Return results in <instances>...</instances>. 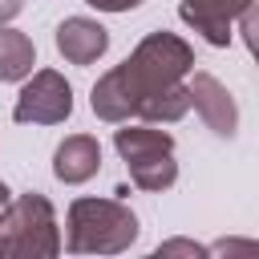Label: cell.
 Listing matches in <instances>:
<instances>
[{"label": "cell", "mask_w": 259, "mask_h": 259, "mask_svg": "<svg viewBox=\"0 0 259 259\" xmlns=\"http://www.w3.org/2000/svg\"><path fill=\"white\" fill-rule=\"evenodd\" d=\"M8 202H12V190H8V186H4V182H0V214H4V210H8Z\"/></svg>", "instance_id": "e0dca14e"}, {"label": "cell", "mask_w": 259, "mask_h": 259, "mask_svg": "<svg viewBox=\"0 0 259 259\" xmlns=\"http://www.w3.org/2000/svg\"><path fill=\"white\" fill-rule=\"evenodd\" d=\"M69 113H73V85L57 69H36L12 105V121L20 125H61Z\"/></svg>", "instance_id": "277c9868"}, {"label": "cell", "mask_w": 259, "mask_h": 259, "mask_svg": "<svg viewBox=\"0 0 259 259\" xmlns=\"http://www.w3.org/2000/svg\"><path fill=\"white\" fill-rule=\"evenodd\" d=\"M186 93H190V105L198 109V117L219 134V138H235L239 130V109H235V97L227 93V85L210 73H194L186 81Z\"/></svg>", "instance_id": "8992f818"}, {"label": "cell", "mask_w": 259, "mask_h": 259, "mask_svg": "<svg viewBox=\"0 0 259 259\" xmlns=\"http://www.w3.org/2000/svg\"><path fill=\"white\" fill-rule=\"evenodd\" d=\"M16 12H20V0H0V24H8Z\"/></svg>", "instance_id": "2e32d148"}, {"label": "cell", "mask_w": 259, "mask_h": 259, "mask_svg": "<svg viewBox=\"0 0 259 259\" xmlns=\"http://www.w3.org/2000/svg\"><path fill=\"white\" fill-rule=\"evenodd\" d=\"M138 239V214L117 198H73L69 239L73 255H117Z\"/></svg>", "instance_id": "7a4b0ae2"}, {"label": "cell", "mask_w": 259, "mask_h": 259, "mask_svg": "<svg viewBox=\"0 0 259 259\" xmlns=\"http://www.w3.org/2000/svg\"><path fill=\"white\" fill-rule=\"evenodd\" d=\"M125 166H130V178H134L138 190H166V186H174V178H178L174 150H170V154H150V158L125 162Z\"/></svg>", "instance_id": "7c38bea8"}, {"label": "cell", "mask_w": 259, "mask_h": 259, "mask_svg": "<svg viewBox=\"0 0 259 259\" xmlns=\"http://www.w3.org/2000/svg\"><path fill=\"white\" fill-rule=\"evenodd\" d=\"M61 255L53 202L36 190L8 202L0 214V259H53Z\"/></svg>", "instance_id": "3957f363"}, {"label": "cell", "mask_w": 259, "mask_h": 259, "mask_svg": "<svg viewBox=\"0 0 259 259\" xmlns=\"http://www.w3.org/2000/svg\"><path fill=\"white\" fill-rule=\"evenodd\" d=\"M255 8V0H182L178 4V16L206 40V45H231V24Z\"/></svg>", "instance_id": "5b68a950"}, {"label": "cell", "mask_w": 259, "mask_h": 259, "mask_svg": "<svg viewBox=\"0 0 259 259\" xmlns=\"http://www.w3.org/2000/svg\"><path fill=\"white\" fill-rule=\"evenodd\" d=\"M85 4H93V8H101V12H130V8H138L142 0H85Z\"/></svg>", "instance_id": "9a60e30c"}, {"label": "cell", "mask_w": 259, "mask_h": 259, "mask_svg": "<svg viewBox=\"0 0 259 259\" xmlns=\"http://www.w3.org/2000/svg\"><path fill=\"white\" fill-rule=\"evenodd\" d=\"M36 65V49L24 32L0 24V81H24Z\"/></svg>", "instance_id": "30bf717a"}, {"label": "cell", "mask_w": 259, "mask_h": 259, "mask_svg": "<svg viewBox=\"0 0 259 259\" xmlns=\"http://www.w3.org/2000/svg\"><path fill=\"white\" fill-rule=\"evenodd\" d=\"M190 69H194V49L182 36L162 28V32H150L121 65H113V77H117V85L130 101V113H134L146 97H154L158 89L178 85Z\"/></svg>", "instance_id": "6da1fadb"}, {"label": "cell", "mask_w": 259, "mask_h": 259, "mask_svg": "<svg viewBox=\"0 0 259 259\" xmlns=\"http://www.w3.org/2000/svg\"><path fill=\"white\" fill-rule=\"evenodd\" d=\"M97 170H101V146H97V138H89V134H69V138L57 146V154H53V174H57L65 186H81V182H89Z\"/></svg>", "instance_id": "ba28073f"}, {"label": "cell", "mask_w": 259, "mask_h": 259, "mask_svg": "<svg viewBox=\"0 0 259 259\" xmlns=\"http://www.w3.org/2000/svg\"><path fill=\"white\" fill-rule=\"evenodd\" d=\"M109 49V32L89 16H69L57 24V53L69 65H93Z\"/></svg>", "instance_id": "52a82bcc"}, {"label": "cell", "mask_w": 259, "mask_h": 259, "mask_svg": "<svg viewBox=\"0 0 259 259\" xmlns=\"http://www.w3.org/2000/svg\"><path fill=\"white\" fill-rule=\"evenodd\" d=\"M158 255H194V259H202L206 247H198V243H190V239H170V243L158 247Z\"/></svg>", "instance_id": "5bb4252c"}, {"label": "cell", "mask_w": 259, "mask_h": 259, "mask_svg": "<svg viewBox=\"0 0 259 259\" xmlns=\"http://www.w3.org/2000/svg\"><path fill=\"white\" fill-rule=\"evenodd\" d=\"M89 105H93V113H97L101 121H113V125H117V121H130V101H125L113 69L97 77V85H93V93H89Z\"/></svg>", "instance_id": "4fadbf2b"}, {"label": "cell", "mask_w": 259, "mask_h": 259, "mask_svg": "<svg viewBox=\"0 0 259 259\" xmlns=\"http://www.w3.org/2000/svg\"><path fill=\"white\" fill-rule=\"evenodd\" d=\"M113 146L121 154V162H138V158H150V154H170L174 150V138L166 130H154V121H142V125H125L113 134Z\"/></svg>", "instance_id": "9c48e42d"}, {"label": "cell", "mask_w": 259, "mask_h": 259, "mask_svg": "<svg viewBox=\"0 0 259 259\" xmlns=\"http://www.w3.org/2000/svg\"><path fill=\"white\" fill-rule=\"evenodd\" d=\"M186 113H190V93H186L182 81L170 85V89H158L154 97H146V101L134 109V117H142V121H178V117H186Z\"/></svg>", "instance_id": "8fae6325"}]
</instances>
